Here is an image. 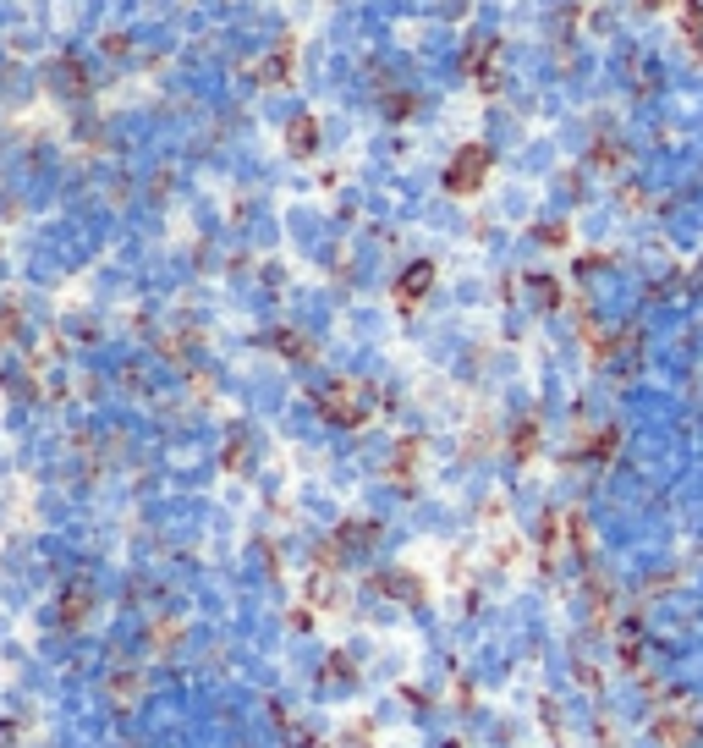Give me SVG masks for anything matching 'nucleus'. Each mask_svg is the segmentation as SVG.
<instances>
[{
    "label": "nucleus",
    "instance_id": "f257e3e1",
    "mask_svg": "<svg viewBox=\"0 0 703 748\" xmlns=\"http://www.w3.org/2000/svg\"><path fill=\"white\" fill-rule=\"evenodd\" d=\"M319 419H330L335 430H358L369 419V385L363 380H335L319 391Z\"/></svg>",
    "mask_w": 703,
    "mask_h": 748
},
{
    "label": "nucleus",
    "instance_id": "f03ea898",
    "mask_svg": "<svg viewBox=\"0 0 703 748\" xmlns=\"http://www.w3.org/2000/svg\"><path fill=\"white\" fill-rule=\"evenodd\" d=\"M44 83H50L61 99H83V94H89V61H83V55H72V50L55 55V61L44 66Z\"/></svg>",
    "mask_w": 703,
    "mask_h": 748
},
{
    "label": "nucleus",
    "instance_id": "7ed1b4c3",
    "mask_svg": "<svg viewBox=\"0 0 703 748\" xmlns=\"http://www.w3.org/2000/svg\"><path fill=\"white\" fill-rule=\"evenodd\" d=\"M483 171H489V155H483V149H462V155L451 160V171H445V187H451V193H473V187L483 182Z\"/></svg>",
    "mask_w": 703,
    "mask_h": 748
},
{
    "label": "nucleus",
    "instance_id": "20e7f679",
    "mask_svg": "<svg viewBox=\"0 0 703 748\" xmlns=\"http://www.w3.org/2000/svg\"><path fill=\"white\" fill-rule=\"evenodd\" d=\"M292 55H297V50H292V39H280V44L269 50V61H253V66H248V72H253V83H264V89H280V83L292 78Z\"/></svg>",
    "mask_w": 703,
    "mask_h": 748
},
{
    "label": "nucleus",
    "instance_id": "39448f33",
    "mask_svg": "<svg viewBox=\"0 0 703 748\" xmlns=\"http://www.w3.org/2000/svg\"><path fill=\"white\" fill-rule=\"evenodd\" d=\"M89 611H94V589H89L83 578L66 583V594H61V628H83Z\"/></svg>",
    "mask_w": 703,
    "mask_h": 748
},
{
    "label": "nucleus",
    "instance_id": "423d86ee",
    "mask_svg": "<svg viewBox=\"0 0 703 748\" xmlns=\"http://www.w3.org/2000/svg\"><path fill=\"white\" fill-rule=\"evenodd\" d=\"M429 287H435V264H429V259H417V264H407V270H401L396 298H401V303H417V298H424Z\"/></svg>",
    "mask_w": 703,
    "mask_h": 748
},
{
    "label": "nucleus",
    "instance_id": "0eeeda50",
    "mask_svg": "<svg viewBox=\"0 0 703 748\" xmlns=\"http://www.w3.org/2000/svg\"><path fill=\"white\" fill-rule=\"evenodd\" d=\"M286 149H292L297 160H308V155L319 149V121H314V116H292V121H286Z\"/></svg>",
    "mask_w": 703,
    "mask_h": 748
},
{
    "label": "nucleus",
    "instance_id": "6e6552de",
    "mask_svg": "<svg viewBox=\"0 0 703 748\" xmlns=\"http://www.w3.org/2000/svg\"><path fill=\"white\" fill-rule=\"evenodd\" d=\"M369 545H380V523H341L335 528V551H369Z\"/></svg>",
    "mask_w": 703,
    "mask_h": 748
},
{
    "label": "nucleus",
    "instance_id": "1a4fd4ad",
    "mask_svg": "<svg viewBox=\"0 0 703 748\" xmlns=\"http://www.w3.org/2000/svg\"><path fill=\"white\" fill-rule=\"evenodd\" d=\"M269 347H275L280 358H292V364H314V342H308L303 330H275Z\"/></svg>",
    "mask_w": 703,
    "mask_h": 748
},
{
    "label": "nucleus",
    "instance_id": "9d476101",
    "mask_svg": "<svg viewBox=\"0 0 703 748\" xmlns=\"http://www.w3.org/2000/svg\"><path fill=\"white\" fill-rule=\"evenodd\" d=\"M137 688H144V677H110V694H116V705H127V699H137Z\"/></svg>",
    "mask_w": 703,
    "mask_h": 748
},
{
    "label": "nucleus",
    "instance_id": "9b49d317",
    "mask_svg": "<svg viewBox=\"0 0 703 748\" xmlns=\"http://www.w3.org/2000/svg\"><path fill=\"white\" fill-rule=\"evenodd\" d=\"M352 677V660L346 655H330V666H324V683H346Z\"/></svg>",
    "mask_w": 703,
    "mask_h": 748
},
{
    "label": "nucleus",
    "instance_id": "f8f14e48",
    "mask_svg": "<svg viewBox=\"0 0 703 748\" xmlns=\"http://www.w3.org/2000/svg\"><path fill=\"white\" fill-rule=\"evenodd\" d=\"M407 110H412V94H390L385 99V116H407Z\"/></svg>",
    "mask_w": 703,
    "mask_h": 748
},
{
    "label": "nucleus",
    "instance_id": "ddd939ff",
    "mask_svg": "<svg viewBox=\"0 0 703 748\" xmlns=\"http://www.w3.org/2000/svg\"><path fill=\"white\" fill-rule=\"evenodd\" d=\"M105 55H127V33H110V39H105Z\"/></svg>",
    "mask_w": 703,
    "mask_h": 748
},
{
    "label": "nucleus",
    "instance_id": "4468645a",
    "mask_svg": "<svg viewBox=\"0 0 703 748\" xmlns=\"http://www.w3.org/2000/svg\"><path fill=\"white\" fill-rule=\"evenodd\" d=\"M17 743V726H0V748H12Z\"/></svg>",
    "mask_w": 703,
    "mask_h": 748
}]
</instances>
